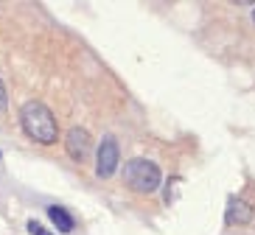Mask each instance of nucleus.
Wrapping results in <instances>:
<instances>
[{
	"instance_id": "20e7f679",
	"label": "nucleus",
	"mask_w": 255,
	"mask_h": 235,
	"mask_svg": "<svg viewBox=\"0 0 255 235\" xmlns=\"http://www.w3.org/2000/svg\"><path fill=\"white\" fill-rule=\"evenodd\" d=\"M68 154L73 159H87V154H90V149H93V137H90V132L87 129H82V126H73V129L68 132Z\"/></svg>"
},
{
	"instance_id": "1a4fd4ad",
	"label": "nucleus",
	"mask_w": 255,
	"mask_h": 235,
	"mask_svg": "<svg viewBox=\"0 0 255 235\" xmlns=\"http://www.w3.org/2000/svg\"><path fill=\"white\" fill-rule=\"evenodd\" d=\"M253 20H255V8H253Z\"/></svg>"
},
{
	"instance_id": "f257e3e1",
	"label": "nucleus",
	"mask_w": 255,
	"mask_h": 235,
	"mask_svg": "<svg viewBox=\"0 0 255 235\" xmlns=\"http://www.w3.org/2000/svg\"><path fill=\"white\" fill-rule=\"evenodd\" d=\"M20 123H23L25 135L34 137L37 143L51 146V143H56V137H59V126H56L53 112L45 104H39V101L23 104V109H20Z\"/></svg>"
},
{
	"instance_id": "f03ea898",
	"label": "nucleus",
	"mask_w": 255,
	"mask_h": 235,
	"mask_svg": "<svg viewBox=\"0 0 255 235\" xmlns=\"http://www.w3.org/2000/svg\"><path fill=\"white\" fill-rule=\"evenodd\" d=\"M124 182L132 190H137V193H151L160 185V168L151 159L135 157L124 165Z\"/></svg>"
},
{
	"instance_id": "0eeeda50",
	"label": "nucleus",
	"mask_w": 255,
	"mask_h": 235,
	"mask_svg": "<svg viewBox=\"0 0 255 235\" xmlns=\"http://www.w3.org/2000/svg\"><path fill=\"white\" fill-rule=\"evenodd\" d=\"M28 233H31V235H53L51 230H45L39 221H28Z\"/></svg>"
},
{
	"instance_id": "7ed1b4c3",
	"label": "nucleus",
	"mask_w": 255,
	"mask_h": 235,
	"mask_svg": "<svg viewBox=\"0 0 255 235\" xmlns=\"http://www.w3.org/2000/svg\"><path fill=\"white\" fill-rule=\"evenodd\" d=\"M118 159H121V152H118L115 137H104L101 146H98V154H96V174L101 179H110L118 171Z\"/></svg>"
},
{
	"instance_id": "423d86ee",
	"label": "nucleus",
	"mask_w": 255,
	"mask_h": 235,
	"mask_svg": "<svg viewBox=\"0 0 255 235\" xmlns=\"http://www.w3.org/2000/svg\"><path fill=\"white\" fill-rule=\"evenodd\" d=\"M48 216H51V221L56 224V230H59V233H70V230H73V219H70V213L65 210V207L53 205L51 210H48Z\"/></svg>"
},
{
	"instance_id": "39448f33",
	"label": "nucleus",
	"mask_w": 255,
	"mask_h": 235,
	"mask_svg": "<svg viewBox=\"0 0 255 235\" xmlns=\"http://www.w3.org/2000/svg\"><path fill=\"white\" fill-rule=\"evenodd\" d=\"M227 224H250L255 216L253 205H247L244 199H230V205H227Z\"/></svg>"
},
{
	"instance_id": "6e6552de",
	"label": "nucleus",
	"mask_w": 255,
	"mask_h": 235,
	"mask_svg": "<svg viewBox=\"0 0 255 235\" xmlns=\"http://www.w3.org/2000/svg\"><path fill=\"white\" fill-rule=\"evenodd\" d=\"M6 87H3V81H0V109H6Z\"/></svg>"
}]
</instances>
